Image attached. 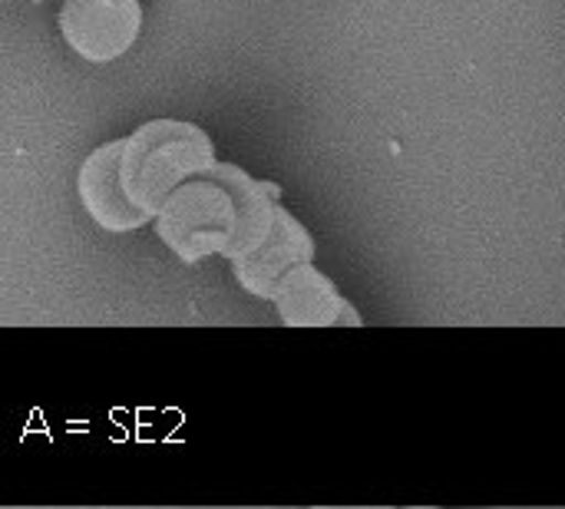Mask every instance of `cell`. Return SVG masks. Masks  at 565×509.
Segmentation results:
<instances>
[{
  "label": "cell",
  "mask_w": 565,
  "mask_h": 509,
  "mask_svg": "<svg viewBox=\"0 0 565 509\" xmlns=\"http://www.w3.org/2000/svg\"><path fill=\"white\" fill-rule=\"evenodd\" d=\"M278 195L275 185L252 179L245 169L215 162L175 185L152 215V225L162 245L185 265L209 255L235 262L271 232Z\"/></svg>",
  "instance_id": "obj_1"
},
{
  "label": "cell",
  "mask_w": 565,
  "mask_h": 509,
  "mask_svg": "<svg viewBox=\"0 0 565 509\" xmlns=\"http://www.w3.org/2000/svg\"><path fill=\"white\" fill-rule=\"evenodd\" d=\"M215 162V146L195 123L149 119L122 139L119 182L129 202L152 219L175 185L212 169Z\"/></svg>",
  "instance_id": "obj_2"
},
{
  "label": "cell",
  "mask_w": 565,
  "mask_h": 509,
  "mask_svg": "<svg viewBox=\"0 0 565 509\" xmlns=\"http://www.w3.org/2000/svg\"><path fill=\"white\" fill-rule=\"evenodd\" d=\"M142 30L139 0H63L60 33L66 46L89 63H113Z\"/></svg>",
  "instance_id": "obj_3"
},
{
  "label": "cell",
  "mask_w": 565,
  "mask_h": 509,
  "mask_svg": "<svg viewBox=\"0 0 565 509\" xmlns=\"http://www.w3.org/2000/svg\"><path fill=\"white\" fill-rule=\"evenodd\" d=\"M308 262H315V238H311V232L285 205H275L271 232L265 235V242L258 248H252L248 255L235 258L232 262V272H235V282L252 298L271 301L278 282L291 268L308 265Z\"/></svg>",
  "instance_id": "obj_4"
},
{
  "label": "cell",
  "mask_w": 565,
  "mask_h": 509,
  "mask_svg": "<svg viewBox=\"0 0 565 509\" xmlns=\"http://www.w3.org/2000/svg\"><path fill=\"white\" fill-rule=\"evenodd\" d=\"M119 156H122V139L96 146L79 166L76 192H79V202H83L86 215L99 229H106V232H136V229L149 225L152 219L142 209H136L129 202V195L122 192Z\"/></svg>",
  "instance_id": "obj_5"
},
{
  "label": "cell",
  "mask_w": 565,
  "mask_h": 509,
  "mask_svg": "<svg viewBox=\"0 0 565 509\" xmlns=\"http://www.w3.org/2000/svg\"><path fill=\"white\" fill-rule=\"evenodd\" d=\"M278 318L291 328H324V325H361V315L341 298L334 282L315 268V262L291 268L275 288Z\"/></svg>",
  "instance_id": "obj_6"
}]
</instances>
